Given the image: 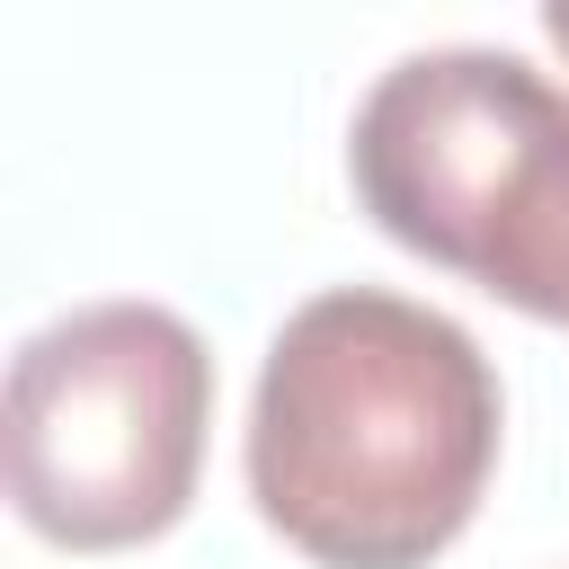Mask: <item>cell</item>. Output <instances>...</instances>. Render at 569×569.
<instances>
[{
  "mask_svg": "<svg viewBox=\"0 0 569 569\" xmlns=\"http://www.w3.org/2000/svg\"><path fill=\"white\" fill-rule=\"evenodd\" d=\"M498 365L391 284L311 293L258 365L249 498L311 569H427L498 471Z\"/></svg>",
  "mask_w": 569,
  "mask_h": 569,
  "instance_id": "obj_1",
  "label": "cell"
},
{
  "mask_svg": "<svg viewBox=\"0 0 569 569\" xmlns=\"http://www.w3.org/2000/svg\"><path fill=\"white\" fill-rule=\"evenodd\" d=\"M347 178L409 258L569 329V89L525 53H400L356 107Z\"/></svg>",
  "mask_w": 569,
  "mask_h": 569,
  "instance_id": "obj_2",
  "label": "cell"
},
{
  "mask_svg": "<svg viewBox=\"0 0 569 569\" xmlns=\"http://www.w3.org/2000/svg\"><path fill=\"white\" fill-rule=\"evenodd\" d=\"M213 356L169 302H89L9 356V498L62 551L160 542L204 471Z\"/></svg>",
  "mask_w": 569,
  "mask_h": 569,
  "instance_id": "obj_3",
  "label": "cell"
},
{
  "mask_svg": "<svg viewBox=\"0 0 569 569\" xmlns=\"http://www.w3.org/2000/svg\"><path fill=\"white\" fill-rule=\"evenodd\" d=\"M542 36H551V44L569 53V0H551V9H542Z\"/></svg>",
  "mask_w": 569,
  "mask_h": 569,
  "instance_id": "obj_4",
  "label": "cell"
}]
</instances>
